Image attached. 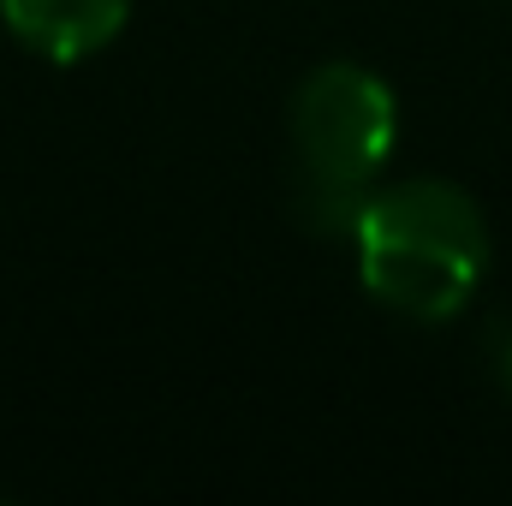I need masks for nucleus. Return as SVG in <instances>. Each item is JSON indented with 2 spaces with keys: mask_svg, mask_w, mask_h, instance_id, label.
I'll return each mask as SVG.
<instances>
[{
  "mask_svg": "<svg viewBox=\"0 0 512 506\" xmlns=\"http://www.w3.org/2000/svg\"><path fill=\"white\" fill-rule=\"evenodd\" d=\"M131 0H0L6 30L42 60H90L126 30Z\"/></svg>",
  "mask_w": 512,
  "mask_h": 506,
  "instance_id": "nucleus-3",
  "label": "nucleus"
},
{
  "mask_svg": "<svg viewBox=\"0 0 512 506\" xmlns=\"http://www.w3.org/2000/svg\"><path fill=\"white\" fill-rule=\"evenodd\" d=\"M489 358H495V376H501V387L512 393V316L489 334Z\"/></svg>",
  "mask_w": 512,
  "mask_h": 506,
  "instance_id": "nucleus-4",
  "label": "nucleus"
},
{
  "mask_svg": "<svg viewBox=\"0 0 512 506\" xmlns=\"http://www.w3.org/2000/svg\"><path fill=\"white\" fill-rule=\"evenodd\" d=\"M399 108L370 66L334 60L316 66L292 96V149H298V221L328 239H352L376 173L393 155Z\"/></svg>",
  "mask_w": 512,
  "mask_h": 506,
  "instance_id": "nucleus-2",
  "label": "nucleus"
},
{
  "mask_svg": "<svg viewBox=\"0 0 512 506\" xmlns=\"http://www.w3.org/2000/svg\"><path fill=\"white\" fill-rule=\"evenodd\" d=\"M352 245L364 286L411 322L459 316L489 268L483 209L447 179H399L370 191Z\"/></svg>",
  "mask_w": 512,
  "mask_h": 506,
  "instance_id": "nucleus-1",
  "label": "nucleus"
}]
</instances>
